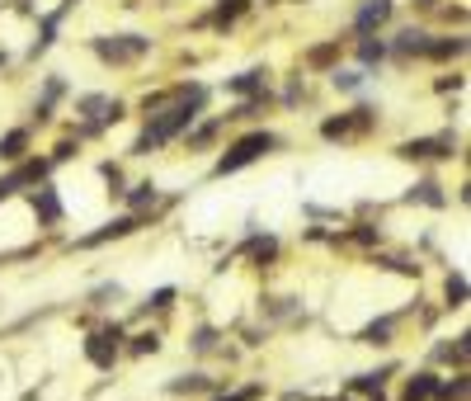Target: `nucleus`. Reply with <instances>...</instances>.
<instances>
[{
    "label": "nucleus",
    "instance_id": "obj_1",
    "mask_svg": "<svg viewBox=\"0 0 471 401\" xmlns=\"http://www.w3.org/2000/svg\"><path fill=\"white\" fill-rule=\"evenodd\" d=\"M179 95L170 99L165 109H156L146 119V128H142V138L132 142V156H146V152H156V146H165V142H175L179 132H189L194 128V119L203 113V99H208V90L203 86H175Z\"/></svg>",
    "mask_w": 471,
    "mask_h": 401
},
{
    "label": "nucleus",
    "instance_id": "obj_2",
    "mask_svg": "<svg viewBox=\"0 0 471 401\" xmlns=\"http://www.w3.org/2000/svg\"><path fill=\"white\" fill-rule=\"evenodd\" d=\"M274 146H278L274 132H264V128H260V132H245V138H236V142L227 146V152L217 156L212 175H236V171H245V165H255L260 156L274 152Z\"/></svg>",
    "mask_w": 471,
    "mask_h": 401
},
{
    "label": "nucleus",
    "instance_id": "obj_3",
    "mask_svg": "<svg viewBox=\"0 0 471 401\" xmlns=\"http://www.w3.org/2000/svg\"><path fill=\"white\" fill-rule=\"evenodd\" d=\"M146 47H151V38H142V33H123V38H99L95 53L104 62H137V57H146Z\"/></svg>",
    "mask_w": 471,
    "mask_h": 401
},
{
    "label": "nucleus",
    "instance_id": "obj_4",
    "mask_svg": "<svg viewBox=\"0 0 471 401\" xmlns=\"http://www.w3.org/2000/svg\"><path fill=\"white\" fill-rule=\"evenodd\" d=\"M118 345H123V326H104L99 336L86 340V355H90V363H99V369H113Z\"/></svg>",
    "mask_w": 471,
    "mask_h": 401
},
{
    "label": "nucleus",
    "instance_id": "obj_5",
    "mask_svg": "<svg viewBox=\"0 0 471 401\" xmlns=\"http://www.w3.org/2000/svg\"><path fill=\"white\" fill-rule=\"evenodd\" d=\"M363 128H373V109H353V113H340V119H326L321 138H330V142L340 138L344 142V138H359Z\"/></svg>",
    "mask_w": 471,
    "mask_h": 401
},
{
    "label": "nucleus",
    "instance_id": "obj_6",
    "mask_svg": "<svg viewBox=\"0 0 471 401\" xmlns=\"http://www.w3.org/2000/svg\"><path fill=\"white\" fill-rule=\"evenodd\" d=\"M452 146H458V142H452L448 132H443V138H415V142H401V146H396V156H406V161H429V156H452Z\"/></svg>",
    "mask_w": 471,
    "mask_h": 401
},
{
    "label": "nucleus",
    "instance_id": "obj_7",
    "mask_svg": "<svg viewBox=\"0 0 471 401\" xmlns=\"http://www.w3.org/2000/svg\"><path fill=\"white\" fill-rule=\"evenodd\" d=\"M146 222L142 213H128V217H118V222H109V227H99V231H90V237H80L76 246H104V241H118V237H132Z\"/></svg>",
    "mask_w": 471,
    "mask_h": 401
},
{
    "label": "nucleus",
    "instance_id": "obj_8",
    "mask_svg": "<svg viewBox=\"0 0 471 401\" xmlns=\"http://www.w3.org/2000/svg\"><path fill=\"white\" fill-rule=\"evenodd\" d=\"M386 14H392V0H368V5L353 14V33H373L377 24H386Z\"/></svg>",
    "mask_w": 471,
    "mask_h": 401
},
{
    "label": "nucleus",
    "instance_id": "obj_9",
    "mask_svg": "<svg viewBox=\"0 0 471 401\" xmlns=\"http://www.w3.org/2000/svg\"><path fill=\"white\" fill-rule=\"evenodd\" d=\"M439 373H415V378H406V392H401V401H434V392H439Z\"/></svg>",
    "mask_w": 471,
    "mask_h": 401
},
{
    "label": "nucleus",
    "instance_id": "obj_10",
    "mask_svg": "<svg viewBox=\"0 0 471 401\" xmlns=\"http://www.w3.org/2000/svg\"><path fill=\"white\" fill-rule=\"evenodd\" d=\"M227 95H245V99H264V71H241L227 80Z\"/></svg>",
    "mask_w": 471,
    "mask_h": 401
},
{
    "label": "nucleus",
    "instance_id": "obj_11",
    "mask_svg": "<svg viewBox=\"0 0 471 401\" xmlns=\"http://www.w3.org/2000/svg\"><path fill=\"white\" fill-rule=\"evenodd\" d=\"M33 208H38L43 222H62V198H57V189H53V185H43L38 194H33Z\"/></svg>",
    "mask_w": 471,
    "mask_h": 401
},
{
    "label": "nucleus",
    "instance_id": "obj_12",
    "mask_svg": "<svg viewBox=\"0 0 471 401\" xmlns=\"http://www.w3.org/2000/svg\"><path fill=\"white\" fill-rule=\"evenodd\" d=\"M24 152H29V128H14L0 138V161H20Z\"/></svg>",
    "mask_w": 471,
    "mask_h": 401
},
{
    "label": "nucleus",
    "instance_id": "obj_13",
    "mask_svg": "<svg viewBox=\"0 0 471 401\" xmlns=\"http://www.w3.org/2000/svg\"><path fill=\"white\" fill-rule=\"evenodd\" d=\"M462 53H467V38H439V43H429V47H425V57H434V62L462 57Z\"/></svg>",
    "mask_w": 471,
    "mask_h": 401
},
{
    "label": "nucleus",
    "instance_id": "obj_14",
    "mask_svg": "<svg viewBox=\"0 0 471 401\" xmlns=\"http://www.w3.org/2000/svg\"><path fill=\"white\" fill-rule=\"evenodd\" d=\"M443 297H448V307H467V279H462V270H452V274H448Z\"/></svg>",
    "mask_w": 471,
    "mask_h": 401
},
{
    "label": "nucleus",
    "instance_id": "obj_15",
    "mask_svg": "<svg viewBox=\"0 0 471 401\" xmlns=\"http://www.w3.org/2000/svg\"><path fill=\"white\" fill-rule=\"evenodd\" d=\"M425 47H429V33H419V29H406L396 38V53L401 57H406V53H425Z\"/></svg>",
    "mask_w": 471,
    "mask_h": 401
},
{
    "label": "nucleus",
    "instance_id": "obj_16",
    "mask_svg": "<svg viewBox=\"0 0 471 401\" xmlns=\"http://www.w3.org/2000/svg\"><path fill=\"white\" fill-rule=\"evenodd\" d=\"M359 340H363V345H392V316H386V322H373Z\"/></svg>",
    "mask_w": 471,
    "mask_h": 401
},
{
    "label": "nucleus",
    "instance_id": "obj_17",
    "mask_svg": "<svg viewBox=\"0 0 471 401\" xmlns=\"http://www.w3.org/2000/svg\"><path fill=\"white\" fill-rule=\"evenodd\" d=\"M132 355H156V349H161V336H156V330H142V336H132Z\"/></svg>",
    "mask_w": 471,
    "mask_h": 401
},
{
    "label": "nucleus",
    "instance_id": "obj_18",
    "mask_svg": "<svg viewBox=\"0 0 471 401\" xmlns=\"http://www.w3.org/2000/svg\"><path fill=\"white\" fill-rule=\"evenodd\" d=\"M128 204H132V208H146V204H156V185H151V180H142V185H132Z\"/></svg>",
    "mask_w": 471,
    "mask_h": 401
},
{
    "label": "nucleus",
    "instance_id": "obj_19",
    "mask_svg": "<svg viewBox=\"0 0 471 401\" xmlns=\"http://www.w3.org/2000/svg\"><path fill=\"white\" fill-rule=\"evenodd\" d=\"M359 86H363V71H335V90L349 95V90H359Z\"/></svg>",
    "mask_w": 471,
    "mask_h": 401
},
{
    "label": "nucleus",
    "instance_id": "obj_20",
    "mask_svg": "<svg viewBox=\"0 0 471 401\" xmlns=\"http://www.w3.org/2000/svg\"><path fill=\"white\" fill-rule=\"evenodd\" d=\"M359 57H363V62H382V57H386V43H382V38H377V43H363Z\"/></svg>",
    "mask_w": 471,
    "mask_h": 401
},
{
    "label": "nucleus",
    "instance_id": "obj_21",
    "mask_svg": "<svg viewBox=\"0 0 471 401\" xmlns=\"http://www.w3.org/2000/svg\"><path fill=\"white\" fill-rule=\"evenodd\" d=\"M264 397V388L255 382V388H245V392H231V397H217V401H260Z\"/></svg>",
    "mask_w": 471,
    "mask_h": 401
},
{
    "label": "nucleus",
    "instance_id": "obj_22",
    "mask_svg": "<svg viewBox=\"0 0 471 401\" xmlns=\"http://www.w3.org/2000/svg\"><path fill=\"white\" fill-rule=\"evenodd\" d=\"M335 53H340V43H326V47H316V53H311V66H326Z\"/></svg>",
    "mask_w": 471,
    "mask_h": 401
},
{
    "label": "nucleus",
    "instance_id": "obj_23",
    "mask_svg": "<svg viewBox=\"0 0 471 401\" xmlns=\"http://www.w3.org/2000/svg\"><path fill=\"white\" fill-rule=\"evenodd\" d=\"M170 303H175V288H161V293L146 297V307H170Z\"/></svg>",
    "mask_w": 471,
    "mask_h": 401
},
{
    "label": "nucleus",
    "instance_id": "obj_24",
    "mask_svg": "<svg viewBox=\"0 0 471 401\" xmlns=\"http://www.w3.org/2000/svg\"><path fill=\"white\" fill-rule=\"evenodd\" d=\"M241 10H245V0H231V5H222V14H217V24H231Z\"/></svg>",
    "mask_w": 471,
    "mask_h": 401
}]
</instances>
